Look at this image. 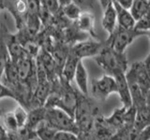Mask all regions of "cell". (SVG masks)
<instances>
[{"label": "cell", "mask_w": 150, "mask_h": 140, "mask_svg": "<svg viewBox=\"0 0 150 140\" xmlns=\"http://www.w3.org/2000/svg\"><path fill=\"white\" fill-rule=\"evenodd\" d=\"M98 114V108L90 101L87 95L78 92L77 106L74 113V120L80 134L94 133V123Z\"/></svg>", "instance_id": "1"}, {"label": "cell", "mask_w": 150, "mask_h": 140, "mask_svg": "<svg viewBox=\"0 0 150 140\" xmlns=\"http://www.w3.org/2000/svg\"><path fill=\"white\" fill-rule=\"evenodd\" d=\"M95 60L98 64L110 76L118 70L126 73L129 69L126 52H117L106 44H104L101 51L95 57Z\"/></svg>", "instance_id": "2"}, {"label": "cell", "mask_w": 150, "mask_h": 140, "mask_svg": "<svg viewBox=\"0 0 150 140\" xmlns=\"http://www.w3.org/2000/svg\"><path fill=\"white\" fill-rule=\"evenodd\" d=\"M145 35L148 36V33L136 30L135 28L125 29V28L117 26L115 30L111 35H109L105 41V44L117 52H125L126 49L137 37Z\"/></svg>", "instance_id": "3"}, {"label": "cell", "mask_w": 150, "mask_h": 140, "mask_svg": "<svg viewBox=\"0 0 150 140\" xmlns=\"http://www.w3.org/2000/svg\"><path fill=\"white\" fill-rule=\"evenodd\" d=\"M45 120L56 131L69 132L77 135L79 134V130L75 123L74 118L57 107L46 108Z\"/></svg>", "instance_id": "4"}, {"label": "cell", "mask_w": 150, "mask_h": 140, "mask_svg": "<svg viewBox=\"0 0 150 140\" xmlns=\"http://www.w3.org/2000/svg\"><path fill=\"white\" fill-rule=\"evenodd\" d=\"M117 85L114 77L103 75L100 78L93 79L91 83V93L98 100H106L112 93H117Z\"/></svg>", "instance_id": "5"}, {"label": "cell", "mask_w": 150, "mask_h": 140, "mask_svg": "<svg viewBox=\"0 0 150 140\" xmlns=\"http://www.w3.org/2000/svg\"><path fill=\"white\" fill-rule=\"evenodd\" d=\"M105 42H98L96 40L91 39H84L82 41H79L70 47L69 52L73 54L74 56L80 60H83L84 58H90L94 57L100 52L102 48L104 47Z\"/></svg>", "instance_id": "6"}, {"label": "cell", "mask_w": 150, "mask_h": 140, "mask_svg": "<svg viewBox=\"0 0 150 140\" xmlns=\"http://www.w3.org/2000/svg\"><path fill=\"white\" fill-rule=\"evenodd\" d=\"M126 76L131 78L140 86L141 90L145 94L150 91V78L144 67V62H135L129 66L128 71L126 72Z\"/></svg>", "instance_id": "7"}, {"label": "cell", "mask_w": 150, "mask_h": 140, "mask_svg": "<svg viewBox=\"0 0 150 140\" xmlns=\"http://www.w3.org/2000/svg\"><path fill=\"white\" fill-rule=\"evenodd\" d=\"M112 77H114L115 79L116 85H117V94L119 95V98L122 103V106H125L127 108H129L132 106V101H131L130 92L128 85V81H127L126 73L124 71H115L112 75Z\"/></svg>", "instance_id": "8"}, {"label": "cell", "mask_w": 150, "mask_h": 140, "mask_svg": "<svg viewBox=\"0 0 150 140\" xmlns=\"http://www.w3.org/2000/svg\"><path fill=\"white\" fill-rule=\"evenodd\" d=\"M101 25L109 35H111L117 27V15L112 2L103 9Z\"/></svg>", "instance_id": "9"}, {"label": "cell", "mask_w": 150, "mask_h": 140, "mask_svg": "<svg viewBox=\"0 0 150 140\" xmlns=\"http://www.w3.org/2000/svg\"><path fill=\"white\" fill-rule=\"evenodd\" d=\"M73 22L80 31L97 37L95 34V17L91 12H82L79 18Z\"/></svg>", "instance_id": "10"}, {"label": "cell", "mask_w": 150, "mask_h": 140, "mask_svg": "<svg viewBox=\"0 0 150 140\" xmlns=\"http://www.w3.org/2000/svg\"><path fill=\"white\" fill-rule=\"evenodd\" d=\"M112 4L115 6L117 15V26L125 28V29H132V28H134L136 21L134 20V18L131 15L129 9L122 8L120 5H118L114 0H112Z\"/></svg>", "instance_id": "11"}, {"label": "cell", "mask_w": 150, "mask_h": 140, "mask_svg": "<svg viewBox=\"0 0 150 140\" xmlns=\"http://www.w3.org/2000/svg\"><path fill=\"white\" fill-rule=\"evenodd\" d=\"M45 114H46L45 106H38L28 110V118L25 123V127L35 132L38 125L45 120Z\"/></svg>", "instance_id": "12"}, {"label": "cell", "mask_w": 150, "mask_h": 140, "mask_svg": "<svg viewBox=\"0 0 150 140\" xmlns=\"http://www.w3.org/2000/svg\"><path fill=\"white\" fill-rule=\"evenodd\" d=\"M74 80L78 86L79 92L84 95H88V74L86 71V68L84 67L83 64V60H81L78 64V66L76 69L74 76Z\"/></svg>", "instance_id": "13"}, {"label": "cell", "mask_w": 150, "mask_h": 140, "mask_svg": "<svg viewBox=\"0 0 150 140\" xmlns=\"http://www.w3.org/2000/svg\"><path fill=\"white\" fill-rule=\"evenodd\" d=\"M80 61L81 60L78 59L76 56H74L73 54L69 52L68 58L65 62V64L62 69V73H61L60 77H62L69 82H71L74 79L75 72H76V69H77L78 64Z\"/></svg>", "instance_id": "14"}, {"label": "cell", "mask_w": 150, "mask_h": 140, "mask_svg": "<svg viewBox=\"0 0 150 140\" xmlns=\"http://www.w3.org/2000/svg\"><path fill=\"white\" fill-rule=\"evenodd\" d=\"M127 107L121 106L120 108H116L112 112V114L110 117H107L106 121L111 127L115 130L116 132L120 131L125 125V115L127 111Z\"/></svg>", "instance_id": "15"}, {"label": "cell", "mask_w": 150, "mask_h": 140, "mask_svg": "<svg viewBox=\"0 0 150 140\" xmlns=\"http://www.w3.org/2000/svg\"><path fill=\"white\" fill-rule=\"evenodd\" d=\"M57 132L58 131L52 127L45 120L41 121L35 130L36 135L40 140H54Z\"/></svg>", "instance_id": "16"}, {"label": "cell", "mask_w": 150, "mask_h": 140, "mask_svg": "<svg viewBox=\"0 0 150 140\" xmlns=\"http://www.w3.org/2000/svg\"><path fill=\"white\" fill-rule=\"evenodd\" d=\"M131 15L134 18L135 21L145 15L148 11H150V6L147 0H133V3L129 8Z\"/></svg>", "instance_id": "17"}, {"label": "cell", "mask_w": 150, "mask_h": 140, "mask_svg": "<svg viewBox=\"0 0 150 140\" xmlns=\"http://www.w3.org/2000/svg\"><path fill=\"white\" fill-rule=\"evenodd\" d=\"M61 12L63 13V15L68 20H69L70 22H75L79 18V16L81 15V13L83 11L82 8L78 5L71 2L61 8Z\"/></svg>", "instance_id": "18"}, {"label": "cell", "mask_w": 150, "mask_h": 140, "mask_svg": "<svg viewBox=\"0 0 150 140\" xmlns=\"http://www.w3.org/2000/svg\"><path fill=\"white\" fill-rule=\"evenodd\" d=\"M36 136L34 131L29 130L25 126L17 130L16 132L8 133V140H31Z\"/></svg>", "instance_id": "19"}, {"label": "cell", "mask_w": 150, "mask_h": 140, "mask_svg": "<svg viewBox=\"0 0 150 140\" xmlns=\"http://www.w3.org/2000/svg\"><path fill=\"white\" fill-rule=\"evenodd\" d=\"M1 123L5 127V129L8 131V133L16 132L17 130L20 129L19 128L15 116H14L13 111L7 112L6 114H4V116L1 118Z\"/></svg>", "instance_id": "20"}, {"label": "cell", "mask_w": 150, "mask_h": 140, "mask_svg": "<svg viewBox=\"0 0 150 140\" xmlns=\"http://www.w3.org/2000/svg\"><path fill=\"white\" fill-rule=\"evenodd\" d=\"M13 113L18 123L19 128H22L23 126H25L27 118H28V110L25 108L23 106L18 105L16 106V108L13 110Z\"/></svg>", "instance_id": "21"}, {"label": "cell", "mask_w": 150, "mask_h": 140, "mask_svg": "<svg viewBox=\"0 0 150 140\" xmlns=\"http://www.w3.org/2000/svg\"><path fill=\"white\" fill-rule=\"evenodd\" d=\"M40 5L42 8H45L46 10H48L53 15L58 13L61 9V6L58 0H40Z\"/></svg>", "instance_id": "22"}, {"label": "cell", "mask_w": 150, "mask_h": 140, "mask_svg": "<svg viewBox=\"0 0 150 140\" xmlns=\"http://www.w3.org/2000/svg\"><path fill=\"white\" fill-rule=\"evenodd\" d=\"M134 28L136 30L148 33V31L150 30V11H148L138 21H136Z\"/></svg>", "instance_id": "23"}, {"label": "cell", "mask_w": 150, "mask_h": 140, "mask_svg": "<svg viewBox=\"0 0 150 140\" xmlns=\"http://www.w3.org/2000/svg\"><path fill=\"white\" fill-rule=\"evenodd\" d=\"M3 98H11V99L16 101V96L13 93V92L5 85L0 79V100L3 99Z\"/></svg>", "instance_id": "24"}, {"label": "cell", "mask_w": 150, "mask_h": 140, "mask_svg": "<svg viewBox=\"0 0 150 140\" xmlns=\"http://www.w3.org/2000/svg\"><path fill=\"white\" fill-rule=\"evenodd\" d=\"M27 13L28 14H39L40 9V0H26Z\"/></svg>", "instance_id": "25"}, {"label": "cell", "mask_w": 150, "mask_h": 140, "mask_svg": "<svg viewBox=\"0 0 150 140\" xmlns=\"http://www.w3.org/2000/svg\"><path fill=\"white\" fill-rule=\"evenodd\" d=\"M139 140H150V123L141 131Z\"/></svg>", "instance_id": "26"}, {"label": "cell", "mask_w": 150, "mask_h": 140, "mask_svg": "<svg viewBox=\"0 0 150 140\" xmlns=\"http://www.w3.org/2000/svg\"><path fill=\"white\" fill-rule=\"evenodd\" d=\"M114 1H115L117 4L120 5L122 8L129 9V10L131 7V5L133 3V0H114Z\"/></svg>", "instance_id": "27"}, {"label": "cell", "mask_w": 150, "mask_h": 140, "mask_svg": "<svg viewBox=\"0 0 150 140\" xmlns=\"http://www.w3.org/2000/svg\"><path fill=\"white\" fill-rule=\"evenodd\" d=\"M0 140H8V133L1 123V118H0Z\"/></svg>", "instance_id": "28"}, {"label": "cell", "mask_w": 150, "mask_h": 140, "mask_svg": "<svg viewBox=\"0 0 150 140\" xmlns=\"http://www.w3.org/2000/svg\"><path fill=\"white\" fill-rule=\"evenodd\" d=\"M143 62H144V67H145V69H146V72H147L149 78H150V51H149V53L147 55V57L145 58L144 61H143Z\"/></svg>", "instance_id": "29"}, {"label": "cell", "mask_w": 150, "mask_h": 140, "mask_svg": "<svg viewBox=\"0 0 150 140\" xmlns=\"http://www.w3.org/2000/svg\"><path fill=\"white\" fill-rule=\"evenodd\" d=\"M98 2H100L102 9H104L108 5H110L112 2V0H98Z\"/></svg>", "instance_id": "30"}, {"label": "cell", "mask_w": 150, "mask_h": 140, "mask_svg": "<svg viewBox=\"0 0 150 140\" xmlns=\"http://www.w3.org/2000/svg\"><path fill=\"white\" fill-rule=\"evenodd\" d=\"M58 1H59V4H60L61 8L64 7V6H66V5H68V4H69V3H71V2H72L71 0H58Z\"/></svg>", "instance_id": "31"}, {"label": "cell", "mask_w": 150, "mask_h": 140, "mask_svg": "<svg viewBox=\"0 0 150 140\" xmlns=\"http://www.w3.org/2000/svg\"><path fill=\"white\" fill-rule=\"evenodd\" d=\"M105 140H120V136H119L118 133H116V134H115L114 135H112L111 137L107 138V139H105Z\"/></svg>", "instance_id": "32"}, {"label": "cell", "mask_w": 150, "mask_h": 140, "mask_svg": "<svg viewBox=\"0 0 150 140\" xmlns=\"http://www.w3.org/2000/svg\"><path fill=\"white\" fill-rule=\"evenodd\" d=\"M5 1H6V0H0V12H1V10H3V9H5Z\"/></svg>", "instance_id": "33"}, {"label": "cell", "mask_w": 150, "mask_h": 140, "mask_svg": "<svg viewBox=\"0 0 150 140\" xmlns=\"http://www.w3.org/2000/svg\"><path fill=\"white\" fill-rule=\"evenodd\" d=\"M86 3L90 6L91 8H93V5H94V0H86Z\"/></svg>", "instance_id": "34"}, {"label": "cell", "mask_w": 150, "mask_h": 140, "mask_svg": "<svg viewBox=\"0 0 150 140\" xmlns=\"http://www.w3.org/2000/svg\"><path fill=\"white\" fill-rule=\"evenodd\" d=\"M31 140H40L39 137H38V136H36V137H34V138H33V139H31Z\"/></svg>", "instance_id": "35"}, {"label": "cell", "mask_w": 150, "mask_h": 140, "mask_svg": "<svg viewBox=\"0 0 150 140\" xmlns=\"http://www.w3.org/2000/svg\"><path fill=\"white\" fill-rule=\"evenodd\" d=\"M148 36H149V39H150V30L148 31Z\"/></svg>", "instance_id": "36"}, {"label": "cell", "mask_w": 150, "mask_h": 140, "mask_svg": "<svg viewBox=\"0 0 150 140\" xmlns=\"http://www.w3.org/2000/svg\"><path fill=\"white\" fill-rule=\"evenodd\" d=\"M147 1H148V4H149V6H150V0H147Z\"/></svg>", "instance_id": "37"}]
</instances>
